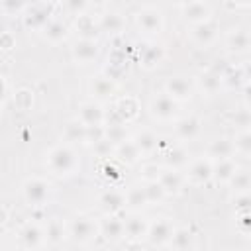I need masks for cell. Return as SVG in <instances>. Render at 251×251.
I'll use <instances>...</instances> for the list:
<instances>
[{
	"instance_id": "cell-41",
	"label": "cell",
	"mask_w": 251,
	"mask_h": 251,
	"mask_svg": "<svg viewBox=\"0 0 251 251\" xmlns=\"http://www.w3.org/2000/svg\"><path fill=\"white\" fill-rule=\"evenodd\" d=\"M229 120L235 127H239V131L243 129H251V110L249 108H239L235 112L229 114Z\"/></svg>"
},
{
	"instance_id": "cell-24",
	"label": "cell",
	"mask_w": 251,
	"mask_h": 251,
	"mask_svg": "<svg viewBox=\"0 0 251 251\" xmlns=\"http://www.w3.org/2000/svg\"><path fill=\"white\" fill-rule=\"evenodd\" d=\"M114 157H116L122 165L131 167V165L139 163V159H141L143 155H141V151L137 149V145H135L133 137H129V139H126L124 143L116 145V155H114Z\"/></svg>"
},
{
	"instance_id": "cell-18",
	"label": "cell",
	"mask_w": 251,
	"mask_h": 251,
	"mask_svg": "<svg viewBox=\"0 0 251 251\" xmlns=\"http://www.w3.org/2000/svg\"><path fill=\"white\" fill-rule=\"evenodd\" d=\"M100 235L106 241H120L126 237V222L120 216H106L100 222Z\"/></svg>"
},
{
	"instance_id": "cell-40",
	"label": "cell",
	"mask_w": 251,
	"mask_h": 251,
	"mask_svg": "<svg viewBox=\"0 0 251 251\" xmlns=\"http://www.w3.org/2000/svg\"><path fill=\"white\" fill-rule=\"evenodd\" d=\"M171 245L176 249V251H186L190 245H192V233L186 229V227H176L175 229V235L171 239Z\"/></svg>"
},
{
	"instance_id": "cell-1",
	"label": "cell",
	"mask_w": 251,
	"mask_h": 251,
	"mask_svg": "<svg viewBox=\"0 0 251 251\" xmlns=\"http://www.w3.org/2000/svg\"><path fill=\"white\" fill-rule=\"evenodd\" d=\"M47 169L57 175V176H69L73 175L78 167H80V161L75 153V149L69 145V143H61V145H55L49 153H47Z\"/></svg>"
},
{
	"instance_id": "cell-46",
	"label": "cell",
	"mask_w": 251,
	"mask_h": 251,
	"mask_svg": "<svg viewBox=\"0 0 251 251\" xmlns=\"http://www.w3.org/2000/svg\"><path fill=\"white\" fill-rule=\"evenodd\" d=\"M63 8L69 12V14H73V16H82V14H86V10L90 8V4L88 2H84V0H69V2H65L63 4Z\"/></svg>"
},
{
	"instance_id": "cell-4",
	"label": "cell",
	"mask_w": 251,
	"mask_h": 251,
	"mask_svg": "<svg viewBox=\"0 0 251 251\" xmlns=\"http://www.w3.org/2000/svg\"><path fill=\"white\" fill-rule=\"evenodd\" d=\"M53 10H55V4H51V2L27 4L25 12H24V24L33 29H43L53 20Z\"/></svg>"
},
{
	"instance_id": "cell-28",
	"label": "cell",
	"mask_w": 251,
	"mask_h": 251,
	"mask_svg": "<svg viewBox=\"0 0 251 251\" xmlns=\"http://www.w3.org/2000/svg\"><path fill=\"white\" fill-rule=\"evenodd\" d=\"M198 84L202 88V92L206 94H216L222 86H224V78H222V73L216 71V69H206L198 75Z\"/></svg>"
},
{
	"instance_id": "cell-26",
	"label": "cell",
	"mask_w": 251,
	"mask_h": 251,
	"mask_svg": "<svg viewBox=\"0 0 251 251\" xmlns=\"http://www.w3.org/2000/svg\"><path fill=\"white\" fill-rule=\"evenodd\" d=\"M239 171L237 163L231 159H222V161H214V176L212 180L218 184H229V180L235 176V173Z\"/></svg>"
},
{
	"instance_id": "cell-19",
	"label": "cell",
	"mask_w": 251,
	"mask_h": 251,
	"mask_svg": "<svg viewBox=\"0 0 251 251\" xmlns=\"http://www.w3.org/2000/svg\"><path fill=\"white\" fill-rule=\"evenodd\" d=\"M226 45L231 53H245L251 49V31L245 27H233L226 35Z\"/></svg>"
},
{
	"instance_id": "cell-10",
	"label": "cell",
	"mask_w": 251,
	"mask_h": 251,
	"mask_svg": "<svg viewBox=\"0 0 251 251\" xmlns=\"http://www.w3.org/2000/svg\"><path fill=\"white\" fill-rule=\"evenodd\" d=\"M116 90H118V84L108 75H96L88 82V92H90V96H92L94 102L110 100L116 94Z\"/></svg>"
},
{
	"instance_id": "cell-29",
	"label": "cell",
	"mask_w": 251,
	"mask_h": 251,
	"mask_svg": "<svg viewBox=\"0 0 251 251\" xmlns=\"http://www.w3.org/2000/svg\"><path fill=\"white\" fill-rule=\"evenodd\" d=\"M41 35H43L49 43H61V41H65L67 35H69V25H67L63 20L53 18V20L41 29Z\"/></svg>"
},
{
	"instance_id": "cell-5",
	"label": "cell",
	"mask_w": 251,
	"mask_h": 251,
	"mask_svg": "<svg viewBox=\"0 0 251 251\" xmlns=\"http://www.w3.org/2000/svg\"><path fill=\"white\" fill-rule=\"evenodd\" d=\"M186 182L190 184H206L212 180L214 176V161L208 159V157H198L194 161L188 163L186 167Z\"/></svg>"
},
{
	"instance_id": "cell-43",
	"label": "cell",
	"mask_w": 251,
	"mask_h": 251,
	"mask_svg": "<svg viewBox=\"0 0 251 251\" xmlns=\"http://www.w3.org/2000/svg\"><path fill=\"white\" fill-rule=\"evenodd\" d=\"M233 143H235V151L241 153V155H251V129H243V131H237V135L233 137Z\"/></svg>"
},
{
	"instance_id": "cell-31",
	"label": "cell",
	"mask_w": 251,
	"mask_h": 251,
	"mask_svg": "<svg viewBox=\"0 0 251 251\" xmlns=\"http://www.w3.org/2000/svg\"><path fill=\"white\" fill-rule=\"evenodd\" d=\"M43 229H45V241L51 243V245H59V243L67 237V233H69V227H67L65 222L59 220V218L47 220V224H45Z\"/></svg>"
},
{
	"instance_id": "cell-39",
	"label": "cell",
	"mask_w": 251,
	"mask_h": 251,
	"mask_svg": "<svg viewBox=\"0 0 251 251\" xmlns=\"http://www.w3.org/2000/svg\"><path fill=\"white\" fill-rule=\"evenodd\" d=\"M12 100H14V104H16V110L25 112V110H29L31 104H33V92H31L29 88H18V90H14Z\"/></svg>"
},
{
	"instance_id": "cell-20",
	"label": "cell",
	"mask_w": 251,
	"mask_h": 251,
	"mask_svg": "<svg viewBox=\"0 0 251 251\" xmlns=\"http://www.w3.org/2000/svg\"><path fill=\"white\" fill-rule=\"evenodd\" d=\"M114 110H116V114L120 116V120H122L124 124H129V122H133V120L139 116V110H141V108H139V100H137L135 96L126 94V96H122V98L116 100Z\"/></svg>"
},
{
	"instance_id": "cell-37",
	"label": "cell",
	"mask_w": 251,
	"mask_h": 251,
	"mask_svg": "<svg viewBox=\"0 0 251 251\" xmlns=\"http://www.w3.org/2000/svg\"><path fill=\"white\" fill-rule=\"evenodd\" d=\"M224 78V86L226 88H243L245 86V76L241 67H227L222 75Z\"/></svg>"
},
{
	"instance_id": "cell-25",
	"label": "cell",
	"mask_w": 251,
	"mask_h": 251,
	"mask_svg": "<svg viewBox=\"0 0 251 251\" xmlns=\"http://www.w3.org/2000/svg\"><path fill=\"white\" fill-rule=\"evenodd\" d=\"M163 163H165V169H175V171H180V169L188 167L190 157H188L186 147H182V145L169 147V151L163 157Z\"/></svg>"
},
{
	"instance_id": "cell-35",
	"label": "cell",
	"mask_w": 251,
	"mask_h": 251,
	"mask_svg": "<svg viewBox=\"0 0 251 251\" xmlns=\"http://www.w3.org/2000/svg\"><path fill=\"white\" fill-rule=\"evenodd\" d=\"M149 202H147V196H145V190H143V184H133L126 190V208H129L131 212H139L141 208H145Z\"/></svg>"
},
{
	"instance_id": "cell-12",
	"label": "cell",
	"mask_w": 251,
	"mask_h": 251,
	"mask_svg": "<svg viewBox=\"0 0 251 251\" xmlns=\"http://www.w3.org/2000/svg\"><path fill=\"white\" fill-rule=\"evenodd\" d=\"M165 92H167L173 100L184 102V100H190V98H192L194 86H192V82H190L186 76L175 75V76H169V78H167V82H165Z\"/></svg>"
},
{
	"instance_id": "cell-21",
	"label": "cell",
	"mask_w": 251,
	"mask_h": 251,
	"mask_svg": "<svg viewBox=\"0 0 251 251\" xmlns=\"http://www.w3.org/2000/svg\"><path fill=\"white\" fill-rule=\"evenodd\" d=\"M175 135L180 141H192L200 133V120L196 116H184L175 120Z\"/></svg>"
},
{
	"instance_id": "cell-30",
	"label": "cell",
	"mask_w": 251,
	"mask_h": 251,
	"mask_svg": "<svg viewBox=\"0 0 251 251\" xmlns=\"http://www.w3.org/2000/svg\"><path fill=\"white\" fill-rule=\"evenodd\" d=\"M133 141H135V145H137V149L141 151L143 157L145 155H151V153H155L159 149V137L151 129H139L133 135Z\"/></svg>"
},
{
	"instance_id": "cell-7",
	"label": "cell",
	"mask_w": 251,
	"mask_h": 251,
	"mask_svg": "<svg viewBox=\"0 0 251 251\" xmlns=\"http://www.w3.org/2000/svg\"><path fill=\"white\" fill-rule=\"evenodd\" d=\"M176 112H178V102L173 100L167 92L155 96L149 104V114L159 120V122H171L176 118Z\"/></svg>"
},
{
	"instance_id": "cell-36",
	"label": "cell",
	"mask_w": 251,
	"mask_h": 251,
	"mask_svg": "<svg viewBox=\"0 0 251 251\" xmlns=\"http://www.w3.org/2000/svg\"><path fill=\"white\" fill-rule=\"evenodd\" d=\"M229 188H231V192H233L235 196L251 192V173L239 169V171L235 173V176L229 180Z\"/></svg>"
},
{
	"instance_id": "cell-15",
	"label": "cell",
	"mask_w": 251,
	"mask_h": 251,
	"mask_svg": "<svg viewBox=\"0 0 251 251\" xmlns=\"http://www.w3.org/2000/svg\"><path fill=\"white\" fill-rule=\"evenodd\" d=\"M86 127L90 126H104L106 124V110L102 108L100 102L88 100L78 106V116H76Z\"/></svg>"
},
{
	"instance_id": "cell-33",
	"label": "cell",
	"mask_w": 251,
	"mask_h": 251,
	"mask_svg": "<svg viewBox=\"0 0 251 251\" xmlns=\"http://www.w3.org/2000/svg\"><path fill=\"white\" fill-rule=\"evenodd\" d=\"M75 27L76 31L80 33L82 39H96L98 33H100V25H98V20H94L92 16L88 14H82L75 20Z\"/></svg>"
},
{
	"instance_id": "cell-54",
	"label": "cell",
	"mask_w": 251,
	"mask_h": 251,
	"mask_svg": "<svg viewBox=\"0 0 251 251\" xmlns=\"http://www.w3.org/2000/svg\"><path fill=\"white\" fill-rule=\"evenodd\" d=\"M241 92H243V100H245L247 108H251V82H245V86L241 88Z\"/></svg>"
},
{
	"instance_id": "cell-50",
	"label": "cell",
	"mask_w": 251,
	"mask_h": 251,
	"mask_svg": "<svg viewBox=\"0 0 251 251\" xmlns=\"http://www.w3.org/2000/svg\"><path fill=\"white\" fill-rule=\"evenodd\" d=\"M233 204H235V212H237V214H241V212H251V192L235 196Z\"/></svg>"
},
{
	"instance_id": "cell-51",
	"label": "cell",
	"mask_w": 251,
	"mask_h": 251,
	"mask_svg": "<svg viewBox=\"0 0 251 251\" xmlns=\"http://www.w3.org/2000/svg\"><path fill=\"white\" fill-rule=\"evenodd\" d=\"M8 100H10V84L6 76H0V106L6 108Z\"/></svg>"
},
{
	"instance_id": "cell-55",
	"label": "cell",
	"mask_w": 251,
	"mask_h": 251,
	"mask_svg": "<svg viewBox=\"0 0 251 251\" xmlns=\"http://www.w3.org/2000/svg\"><path fill=\"white\" fill-rule=\"evenodd\" d=\"M241 71H243V76H245V82H251V61L243 63L241 65Z\"/></svg>"
},
{
	"instance_id": "cell-8",
	"label": "cell",
	"mask_w": 251,
	"mask_h": 251,
	"mask_svg": "<svg viewBox=\"0 0 251 251\" xmlns=\"http://www.w3.org/2000/svg\"><path fill=\"white\" fill-rule=\"evenodd\" d=\"M98 208L106 216H118L126 208V190H120L114 186L102 190L98 196Z\"/></svg>"
},
{
	"instance_id": "cell-27",
	"label": "cell",
	"mask_w": 251,
	"mask_h": 251,
	"mask_svg": "<svg viewBox=\"0 0 251 251\" xmlns=\"http://www.w3.org/2000/svg\"><path fill=\"white\" fill-rule=\"evenodd\" d=\"M98 25H100V31H106V33H120L124 27H126V20L120 12L116 10H106L98 16Z\"/></svg>"
},
{
	"instance_id": "cell-9",
	"label": "cell",
	"mask_w": 251,
	"mask_h": 251,
	"mask_svg": "<svg viewBox=\"0 0 251 251\" xmlns=\"http://www.w3.org/2000/svg\"><path fill=\"white\" fill-rule=\"evenodd\" d=\"M137 25L145 31V33H159L165 25V18L163 12L155 6H143L137 14H135Z\"/></svg>"
},
{
	"instance_id": "cell-13",
	"label": "cell",
	"mask_w": 251,
	"mask_h": 251,
	"mask_svg": "<svg viewBox=\"0 0 251 251\" xmlns=\"http://www.w3.org/2000/svg\"><path fill=\"white\" fill-rule=\"evenodd\" d=\"M18 239L22 243V247L25 249H39L43 243H45V229L39 227L35 222H27L20 227L18 231Z\"/></svg>"
},
{
	"instance_id": "cell-23",
	"label": "cell",
	"mask_w": 251,
	"mask_h": 251,
	"mask_svg": "<svg viewBox=\"0 0 251 251\" xmlns=\"http://www.w3.org/2000/svg\"><path fill=\"white\" fill-rule=\"evenodd\" d=\"M126 222V237L127 241H141L147 239V231H149V222L143 216L131 214Z\"/></svg>"
},
{
	"instance_id": "cell-56",
	"label": "cell",
	"mask_w": 251,
	"mask_h": 251,
	"mask_svg": "<svg viewBox=\"0 0 251 251\" xmlns=\"http://www.w3.org/2000/svg\"><path fill=\"white\" fill-rule=\"evenodd\" d=\"M126 251H143V245H141V241H127Z\"/></svg>"
},
{
	"instance_id": "cell-22",
	"label": "cell",
	"mask_w": 251,
	"mask_h": 251,
	"mask_svg": "<svg viewBox=\"0 0 251 251\" xmlns=\"http://www.w3.org/2000/svg\"><path fill=\"white\" fill-rule=\"evenodd\" d=\"M216 35H218V24L214 20H208L190 27V37L198 45H210L216 39Z\"/></svg>"
},
{
	"instance_id": "cell-45",
	"label": "cell",
	"mask_w": 251,
	"mask_h": 251,
	"mask_svg": "<svg viewBox=\"0 0 251 251\" xmlns=\"http://www.w3.org/2000/svg\"><path fill=\"white\" fill-rule=\"evenodd\" d=\"M163 169L157 165V163H147L141 167V176H143V182H155L159 180Z\"/></svg>"
},
{
	"instance_id": "cell-47",
	"label": "cell",
	"mask_w": 251,
	"mask_h": 251,
	"mask_svg": "<svg viewBox=\"0 0 251 251\" xmlns=\"http://www.w3.org/2000/svg\"><path fill=\"white\" fill-rule=\"evenodd\" d=\"M104 137H106V126H90L86 129V143L88 145H94Z\"/></svg>"
},
{
	"instance_id": "cell-14",
	"label": "cell",
	"mask_w": 251,
	"mask_h": 251,
	"mask_svg": "<svg viewBox=\"0 0 251 251\" xmlns=\"http://www.w3.org/2000/svg\"><path fill=\"white\" fill-rule=\"evenodd\" d=\"M100 53V47H98V41L96 39H82L78 37L73 47H71V55L73 59L78 63V65H86L90 61H94Z\"/></svg>"
},
{
	"instance_id": "cell-3",
	"label": "cell",
	"mask_w": 251,
	"mask_h": 251,
	"mask_svg": "<svg viewBox=\"0 0 251 251\" xmlns=\"http://www.w3.org/2000/svg\"><path fill=\"white\" fill-rule=\"evenodd\" d=\"M69 235L75 243L86 245L100 235V222H96L90 216H76L69 226Z\"/></svg>"
},
{
	"instance_id": "cell-49",
	"label": "cell",
	"mask_w": 251,
	"mask_h": 251,
	"mask_svg": "<svg viewBox=\"0 0 251 251\" xmlns=\"http://www.w3.org/2000/svg\"><path fill=\"white\" fill-rule=\"evenodd\" d=\"M0 8L6 12V14H24L27 4L25 2H16V0H4L0 4Z\"/></svg>"
},
{
	"instance_id": "cell-2",
	"label": "cell",
	"mask_w": 251,
	"mask_h": 251,
	"mask_svg": "<svg viewBox=\"0 0 251 251\" xmlns=\"http://www.w3.org/2000/svg\"><path fill=\"white\" fill-rule=\"evenodd\" d=\"M22 196L31 208H43L51 196V182L43 176H29L22 184Z\"/></svg>"
},
{
	"instance_id": "cell-32",
	"label": "cell",
	"mask_w": 251,
	"mask_h": 251,
	"mask_svg": "<svg viewBox=\"0 0 251 251\" xmlns=\"http://www.w3.org/2000/svg\"><path fill=\"white\" fill-rule=\"evenodd\" d=\"M86 126L78 120V118H75V120H71V122H67V126H65V129H63V139H65V143H86Z\"/></svg>"
},
{
	"instance_id": "cell-53",
	"label": "cell",
	"mask_w": 251,
	"mask_h": 251,
	"mask_svg": "<svg viewBox=\"0 0 251 251\" xmlns=\"http://www.w3.org/2000/svg\"><path fill=\"white\" fill-rule=\"evenodd\" d=\"M237 226L243 231H251V212H241L237 214Z\"/></svg>"
},
{
	"instance_id": "cell-52",
	"label": "cell",
	"mask_w": 251,
	"mask_h": 251,
	"mask_svg": "<svg viewBox=\"0 0 251 251\" xmlns=\"http://www.w3.org/2000/svg\"><path fill=\"white\" fill-rule=\"evenodd\" d=\"M0 47H2V51H10L12 47H16V37L10 31H4L0 37Z\"/></svg>"
},
{
	"instance_id": "cell-38",
	"label": "cell",
	"mask_w": 251,
	"mask_h": 251,
	"mask_svg": "<svg viewBox=\"0 0 251 251\" xmlns=\"http://www.w3.org/2000/svg\"><path fill=\"white\" fill-rule=\"evenodd\" d=\"M126 126L127 124H106V139H110L114 145H120L126 139H129Z\"/></svg>"
},
{
	"instance_id": "cell-42",
	"label": "cell",
	"mask_w": 251,
	"mask_h": 251,
	"mask_svg": "<svg viewBox=\"0 0 251 251\" xmlns=\"http://www.w3.org/2000/svg\"><path fill=\"white\" fill-rule=\"evenodd\" d=\"M143 190H145V196H147V202L149 204H159L167 194L163 190V186L155 180V182H143Z\"/></svg>"
},
{
	"instance_id": "cell-16",
	"label": "cell",
	"mask_w": 251,
	"mask_h": 251,
	"mask_svg": "<svg viewBox=\"0 0 251 251\" xmlns=\"http://www.w3.org/2000/svg\"><path fill=\"white\" fill-rule=\"evenodd\" d=\"M157 182L163 186V190H165L167 196H175V194H180L182 192V188L186 184V176L180 171L163 169V173H161V176H159Z\"/></svg>"
},
{
	"instance_id": "cell-11",
	"label": "cell",
	"mask_w": 251,
	"mask_h": 251,
	"mask_svg": "<svg viewBox=\"0 0 251 251\" xmlns=\"http://www.w3.org/2000/svg\"><path fill=\"white\" fill-rule=\"evenodd\" d=\"M178 8H180L182 18H184L186 22H190L192 25L212 20V8H210V4H206V2L190 0V2H182Z\"/></svg>"
},
{
	"instance_id": "cell-34",
	"label": "cell",
	"mask_w": 251,
	"mask_h": 251,
	"mask_svg": "<svg viewBox=\"0 0 251 251\" xmlns=\"http://www.w3.org/2000/svg\"><path fill=\"white\" fill-rule=\"evenodd\" d=\"M165 57V49L161 43H147L141 49V65L145 69H155Z\"/></svg>"
},
{
	"instance_id": "cell-17",
	"label": "cell",
	"mask_w": 251,
	"mask_h": 251,
	"mask_svg": "<svg viewBox=\"0 0 251 251\" xmlns=\"http://www.w3.org/2000/svg\"><path fill=\"white\" fill-rule=\"evenodd\" d=\"M235 155V143L229 137H218L208 143L206 157L212 161H222V159H231Z\"/></svg>"
},
{
	"instance_id": "cell-6",
	"label": "cell",
	"mask_w": 251,
	"mask_h": 251,
	"mask_svg": "<svg viewBox=\"0 0 251 251\" xmlns=\"http://www.w3.org/2000/svg\"><path fill=\"white\" fill-rule=\"evenodd\" d=\"M175 224L171 218H157L155 222H149V231H147V241L151 245H167L171 243L173 235H175Z\"/></svg>"
},
{
	"instance_id": "cell-48",
	"label": "cell",
	"mask_w": 251,
	"mask_h": 251,
	"mask_svg": "<svg viewBox=\"0 0 251 251\" xmlns=\"http://www.w3.org/2000/svg\"><path fill=\"white\" fill-rule=\"evenodd\" d=\"M102 175H104L110 182H114V180H120V178H122V169H120L116 163L106 161L104 167H102Z\"/></svg>"
},
{
	"instance_id": "cell-44",
	"label": "cell",
	"mask_w": 251,
	"mask_h": 251,
	"mask_svg": "<svg viewBox=\"0 0 251 251\" xmlns=\"http://www.w3.org/2000/svg\"><path fill=\"white\" fill-rule=\"evenodd\" d=\"M92 147V151H94V155L96 157H100V159H112L114 155H116V145L110 141V139H100L98 143H94V145H90Z\"/></svg>"
}]
</instances>
